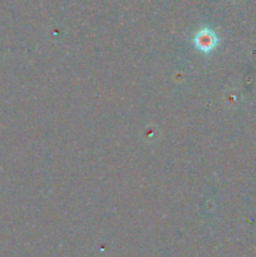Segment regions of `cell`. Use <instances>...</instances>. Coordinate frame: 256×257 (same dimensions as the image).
I'll return each mask as SVG.
<instances>
[{
	"mask_svg": "<svg viewBox=\"0 0 256 257\" xmlns=\"http://www.w3.org/2000/svg\"><path fill=\"white\" fill-rule=\"evenodd\" d=\"M193 42H195L196 48L200 52L210 53L216 48L218 39L212 30L208 29V28H202L197 32Z\"/></svg>",
	"mask_w": 256,
	"mask_h": 257,
	"instance_id": "cell-1",
	"label": "cell"
}]
</instances>
